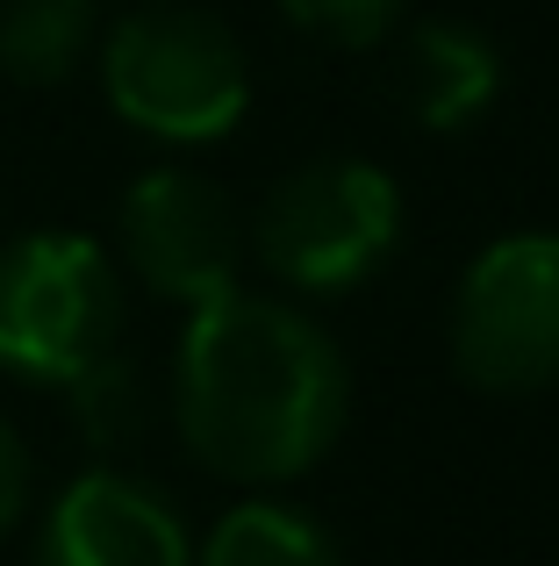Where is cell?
Here are the masks:
<instances>
[{"instance_id":"9c48e42d","label":"cell","mask_w":559,"mask_h":566,"mask_svg":"<svg viewBox=\"0 0 559 566\" xmlns=\"http://www.w3.org/2000/svg\"><path fill=\"white\" fill-rule=\"evenodd\" d=\"M101 0H0V72L22 86H57L86 65Z\"/></svg>"},{"instance_id":"8fae6325","label":"cell","mask_w":559,"mask_h":566,"mask_svg":"<svg viewBox=\"0 0 559 566\" xmlns=\"http://www.w3.org/2000/svg\"><path fill=\"white\" fill-rule=\"evenodd\" d=\"M65 401H72V423H80V438L94 444V452H129V444H144V430L158 423V395H151L144 366L129 359L123 345H115L108 359H94L80 380H65Z\"/></svg>"},{"instance_id":"4fadbf2b","label":"cell","mask_w":559,"mask_h":566,"mask_svg":"<svg viewBox=\"0 0 559 566\" xmlns=\"http://www.w3.org/2000/svg\"><path fill=\"white\" fill-rule=\"evenodd\" d=\"M29 495H36V459H29L22 430L0 416V538L29 516Z\"/></svg>"},{"instance_id":"7a4b0ae2","label":"cell","mask_w":559,"mask_h":566,"mask_svg":"<svg viewBox=\"0 0 559 566\" xmlns=\"http://www.w3.org/2000/svg\"><path fill=\"white\" fill-rule=\"evenodd\" d=\"M101 86L129 129L166 144H215L252 108L244 43L215 14L194 8H137L101 43Z\"/></svg>"},{"instance_id":"3957f363","label":"cell","mask_w":559,"mask_h":566,"mask_svg":"<svg viewBox=\"0 0 559 566\" xmlns=\"http://www.w3.org/2000/svg\"><path fill=\"white\" fill-rule=\"evenodd\" d=\"M244 244L294 294H351L402 244V193L366 158H308L259 201Z\"/></svg>"},{"instance_id":"ba28073f","label":"cell","mask_w":559,"mask_h":566,"mask_svg":"<svg viewBox=\"0 0 559 566\" xmlns=\"http://www.w3.org/2000/svg\"><path fill=\"white\" fill-rule=\"evenodd\" d=\"M503 94V51L466 22H423L409 29L394 57V101L416 129H466Z\"/></svg>"},{"instance_id":"52a82bcc","label":"cell","mask_w":559,"mask_h":566,"mask_svg":"<svg viewBox=\"0 0 559 566\" xmlns=\"http://www.w3.org/2000/svg\"><path fill=\"white\" fill-rule=\"evenodd\" d=\"M36 566H194V538L151 481L94 467L43 510Z\"/></svg>"},{"instance_id":"30bf717a","label":"cell","mask_w":559,"mask_h":566,"mask_svg":"<svg viewBox=\"0 0 559 566\" xmlns=\"http://www.w3.org/2000/svg\"><path fill=\"white\" fill-rule=\"evenodd\" d=\"M194 566H345V553L308 510L259 495V502H238V510L215 516Z\"/></svg>"},{"instance_id":"7c38bea8","label":"cell","mask_w":559,"mask_h":566,"mask_svg":"<svg viewBox=\"0 0 559 566\" xmlns=\"http://www.w3.org/2000/svg\"><path fill=\"white\" fill-rule=\"evenodd\" d=\"M280 8H287L294 29H308L323 43H373L402 22L409 0H280Z\"/></svg>"},{"instance_id":"277c9868","label":"cell","mask_w":559,"mask_h":566,"mask_svg":"<svg viewBox=\"0 0 559 566\" xmlns=\"http://www.w3.org/2000/svg\"><path fill=\"white\" fill-rule=\"evenodd\" d=\"M123 345V273L80 230H29L0 251V366L36 387L80 380Z\"/></svg>"},{"instance_id":"5b68a950","label":"cell","mask_w":559,"mask_h":566,"mask_svg":"<svg viewBox=\"0 0 559 566\" xmlns=\"http://www.w3.org/2000/svg\"><path fill=\"white\" fill-rule=\"evenodd\" d=\"M452 366L481 395L559 387V237L524 230L466 265L452 294Z\"/></svg>"},{"instance_id":"8992f818","label":"cell","mask_w":559,"mask_h":566,"mask_svg":"<svg viewBox=\"0 0 559 566\" xmlns=\"http://www.w3.org/2000/svg\"><path fill=\"white\" fill-rule=\"evenodd\" d=\"M244 222L230 193L187 166H158L123 193V259L158 302L209 308L238 294L244 273Z\"/></svg>"},{"instance_id":"6da1fadb","label":"cell","mask_w":559,"mask_h":566,"mask_svg":"<svg viewBox=\"0 0 559 566\" xmlns=\"http://www.w3.org/2000/svg\"><path fill=\"white\" fill-rule=\"evenodd\" d=\"M345 409L351 380L316 316L244 287L209 308H187L172 359V423L215 481H302L337 444Z\"/></svg>"}]
</instances>
